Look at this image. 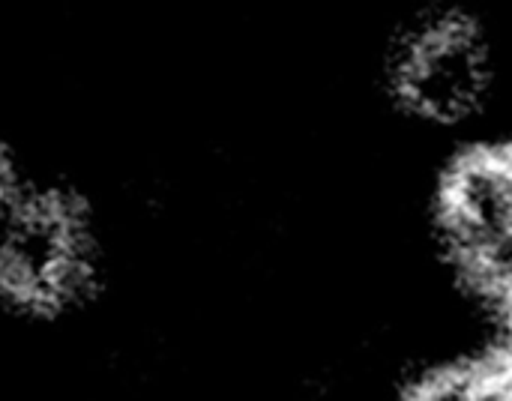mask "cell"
<instances>
[{
	"label": "cell",
	"mask_w": 512,
	"mask_h": 401,
	"mask_svg": "<svg viewBox=\"0 0 512 401\" xmlns=\"http://www.w3.org/2000/svg\"><path fill=\"white\" fill-rule=\"evenodd\" d=\"M378 81L405 123L456 135L492 117L507 81V51L480 9L435 0L393 24Z\"/></svg>",
	"instance_id": "6da1fadb"
},
{
	"label": "cell",
	"mask_w": 512,
	"mask_h": 401,
	"mask_svg": "<svg viewBox=\"0 0 512 401\" xmlns=\"http://www.w3.org/2000/svg\"><path fill=\"white\" fill-rule=\"evenodd\" d=\"M96 270V231L78 195L18 174L0 207V306L60 315L90 294Z\"/></svg>",
	"instance_id": "7a4b0ae2"
},
{
	"label": "cell",
	"mask_w": 512,
	"mask_h": 401,
	"mask_svg": "<svg viewBox=\"0 0 512 401\" xmlns=\"http://www.w3.org/2000/svg\"><path fill=\"white\" fill-rule=\"evenodd\" d=\"M441 237L462 279L512 315V183L504 141L477 144L441 183Z\"/></svg>",
	"instance_id": "3957f363"
},
{
	"label": "cell",
	"mask_w": 512,
	"mask_h": 401,
	"mask_svg": "<svg viewBox=\"0 0 512 401\" xmlns=\"http://www.w3.org/2000/svg\"><path fill=\"white\" fill-rule=\"evenodd\" d=\"M489 387H495L498 393H504V396H512V348L501 357V363L489 372V378H486V390Z\"/></svg>",
	"instance_id": "277c9868"
},
{
	"label": "cell",
	"mask_w": 512,
	"mask_h": 401,
	"mask_svg": "<svg viewBox=\"0 0 512 401\" xmlns=\"http://www.w3.org/2000/svg\"><path fill=\"white\" fill-rule=\"evenodd\" d=\"M15 177H18V171H15V165L6 159V153L0 150V207H3V201H6V195H9V189H12V183H15Z\"/></svg>",
	"instance_id": "5b68a950"
},
{
	"label": "cell",
	"mask_w": 512,
	"mask_h": 401,
	"mask_svg": "<svg viewBox=\"0 0 512 401\" xmlns=\"http://www.w3.org/2000/svg\"><path fill=\"white\" fill-rule=\"evenodd\" d=\"M504 147H507V162H510V183H512V141H504Z\"/></svg>",
	"instance_id": "8992f818"
}]
</instances>
